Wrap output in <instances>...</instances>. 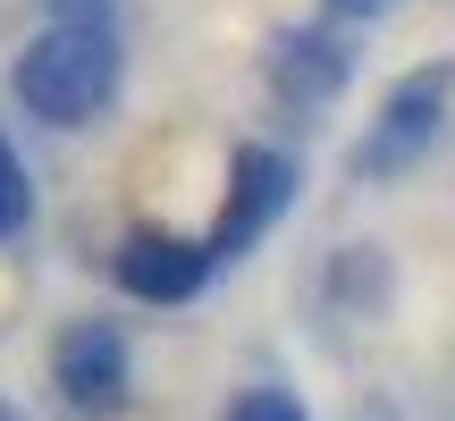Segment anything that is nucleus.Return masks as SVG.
I'll use <instances>...</instances> for the list:
<instances>
[{
    "mask_svg": "<svg viewBox=\"0 0 455 421\" xmlns=\"http://www.w3.org/2000/svg\"><path fill=\"white\" fill-rule=\"evenodd\" d=\"M118 84H127V51H118V26H43L9 68V93L34 127H93L110 118Z\"/></svg>",
    "mask_w": 455,
    "mask_h": 421,
    "instance_id": "obj_1",
    "label": "nucleus"
},
{
    "mask_svg": "<svg viewBox=\"0 0 455 421\" xmlns=\"http://www.w3.org/2000/svg\"><path fill=\"white\" fill-rule=\"evenodd\" d=\"M447 110H455V60H422V68H405V76L379 93L371 127H363V144H355V178H363V186L405 178V169L422 161L430 144H439Z\"/></svg>",
    "mask_w": 455,
    "mask_h": 421,
    "instance_id": "obj_2",
    "label": "nucleus"
},
{
    "mask_svg": "<svg viewBox=\"0 0 455 421\" xmlns=\"http://www.w3.org/2000/svg\"><path fill=\"white\" fill-rule=\"evenodd\" d=\"M261 84H270V101H278V110H295V118L329 110V101L355 84V34H346L338 17L278 26L270 43H261Z\"/></svg>",
    "mask_w": 455,
    "mask_h": 421,
    "instance_id": "obj_3",
    "label": "nucleus"
},
{
    "mask_svg": "<svg viewBox=\"0 0 455 421\" xmlns=\"http://www.w3.org/2000/svg\"><path fill=\"white\" fill-rule=\"evenodd\" d=\"M295 210V152L278 144H236L228 161V195H220V219H212V261H244L278 219Z\"/></svg>",
    "mask_w": 455,
    "mask_h": 421,
    "instance_id": "obj_4",
    "label": "nucleus"
},
{
    "mask_svg": "<svg viewBox=\"0 0 455 421\" xmlns=\"http://www.w3.org/2000/svg\"><path fill=\"white\" fill-rule=\"evenodd\" d=\"M51 388H60L68 413L101 421L118 413L135 396V346L118 321H68L60 338H51Z\"/></svg>",
    "mask_w": 455,
    "mask_h": 421,
    "instance_id": "obj_5",
    "label": "nucleus"
},
{
    "mask_svg": "<svg viewBox=\"0 0 455 421\" xmlns=\"http://www.w3.org/2000/svg\"><path fill=\"white\" fill-rule=\"evenodd\" d=\"M212 244L203 236H178V227H127L110 244V278L135 295V304H195L212 287Z\"/></svg>",
    "mask_w": 455,
    "mask_h": 421,
    "instance_id": "obj_6",
    "label": "nucleus"
},
{
    "mask_svg": "<svg viewBox=\"0 0 455 421\" xmlns=\"http://www.w3.org/2000/svg\"><path fill=\"white\" fill-rule=\"evenodd\" d=\"M26 219H34V178H26V161H17V144L0 135V244L26 236Z\"/></svg>",
    "mask_w": 455,
    "mask_h": 421,
    "instance_id": "obj_7",
    "label": "nucleus"
},
{
    "mask_svg": "<svg viewBox=\"0 0 455 421\" xmlns=\"http://www.w3.org/2000/svg\"><path fill=\"white\" fill-rule=\"evenodd\" d=\"M228 421H312V413H304V396H295V388L261 379V388H236V396H228Z\"/></svg>",
    "mask_w": 455,
    "mask_h": 421,
    "instance_id": "obj_8",
    "label": "nucleus"
},
{
    "mask_svg": "<svg viewBox=\"0 0 455 421\" xmlns=\"http://www.w3.org/2000/svg\"><path fill=\"white\" fill-rule=\"evenodd\" d=\"M51 26H118V0H43Z\"/></svg>",
    "mask_w": 455,
    "mask_h": 421,
    "instance_id": "obj_9",
    "label": "nucleus"
},
{
    "mask_svg": "<svg viewBox=\"0 0 455 421\" xmlns=\"http://www.w3.org/2000/svg\"><path fill=\"white\" fill-rule=\"evenodd\" d=\"M329 17H338V26H371V17H388L396 0H321Z\"/></svg>",
    "mask_w": 455,
    "mask_h": 421,
    "instance_id": "obj_10",
    "label": "nucleus"
},
{
    "mask_svg": "<svg viewBox=\"0 0 455 421\" xmlns=\"http://www.w3.org/2000/svg\"><path fill=\"white\" fill-rule=\"evenodd\" d=\"M0 421H26V413H17V405H9V396H0Z\"/></svg>",
    "mask_w": 455,
    "mask_h": 421,
    "instance_id": "obj_11",
    "label": "nucleus"
}]
</instances>
